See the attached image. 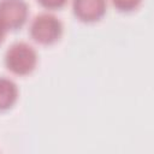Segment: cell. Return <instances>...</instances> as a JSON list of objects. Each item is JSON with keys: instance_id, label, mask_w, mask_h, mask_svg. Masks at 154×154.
I'll list each match as a JSON object with an SVG mask.
<instances>
[{"instance_id": "6", "label": "cell", "mask_w": 154, "mask_h": 154, "mask_svg": "<svg viewBox=\"0 0 154 154\" xmlns=\"http://www.w3.org/2000/svg\"><path fill=\"white\" fill-rule=\"evenodd\" d=\"M113 7L122 13H130L136 11L141 4L142 0H111Z\"/></svg>"}, {"instance_id": "8", "label": "cell", "mask_w": 154, "mask_h": 154, "mask_svg": "<svg viewBox=\"0 0 154 154\" xmlns=\"http://www.w3.org/2000/svg\"><path fill=\"white\" fill-rule=\"evenodd\" d=\"M6 34H7V29L5 28V25H4V24H2V22L0 20V45L4 42Z\"/></svg>"}, {"instance_id": "2", "label": "cell", "mask_w": 154, "mask_h": 154, "mask_svg": "<svg viewBox=\"0 0 154 154\" xmlns=\"http://www.w3.org/2000/svg\"><path fill=\"white\" fill-rule=\"evenodd\" d=\"M63 22L49 12L36 14L29 25L30 38L41 46H51L58 42L63 35Z\"/></svg>"}, {"instance_id": "7", "label": "cell", "mask_w": 154, "mask_h": 154, "mask_svg": "<svg viewBox=\"0 0 154 154\" xmlns=\"http://www.w3.org/2000/svg\"><path fill=\"white\" fill-rule=\"evenodd\" d=\"M36 1L42 8L47 10V11L60 10L67 4V0H36Z\"/></svg>"}, {"instance_id": "1", "label": "cell", "mask_w": 154, "mask_h": 154, "mask_svg": "<svg viewBox=\"0 0 154 154\" xmlns=\"http://www.w3.org/2000/svg\"><path fill=\"white\" fill-rule=\"evenodd\" d=\"M38 57L36 49L25 41L13 42L5 52V67L16 76L30 75L37 65Z\"/></svg>"}, {"instance_id": "3", "label": "cell", "mask_w": 154, "mask_h": 154, "mask_svg": "<svg viewBox=\"0 0 154 154\" xmlns=\"http://www.w3.org/2000/svg\"><path fill=\"white\" fill-rule=\"evenodd\" d=\"M29 6L25 0H0V20L7 31H16L26 23Z\"/></svg>"}, {"instance_id": "5", "label": "cell", "mask_w": 154, "mask_h": 154, "mask_svg": "<svg viewBox=\"0 0 154 154\" xmlns=\"http://www.w3.org/2000/svg\"><path fill=\"white\" fill-rule=\"evenodd\" d=\"M18 87L8 77L0 76V112L8 111L18 100Z\"/></svg>"}, {"instance_id": "4", "label": "cell", "mask_w": 154, "mask_h": 154, "mask_svg": "<svg viewBox=\"0 0 154 154\" xmlns=\"http://www.w3.org/2000/svg\"><path fill=\"white\" fill-rule=\"evenodd\" d=\"M107 11V0H72V13L82 23H95Z\"/></svg>"}]
</instances>
